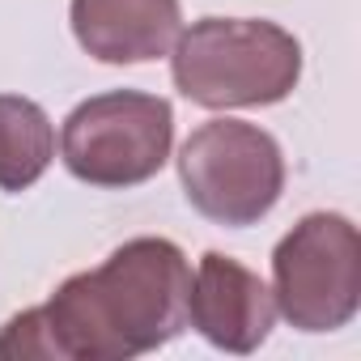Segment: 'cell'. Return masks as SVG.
<instances>
[{
  "label": "cell",
  "mask_w": 361,
  "mask_h": 361,
  "mask_svg": "<svg viewBox=\"0 0 361 361\" xmlns=\"http://www.w3.org/2000/svg\"><path fill=\"white\" fill-rule=\"evenodd\" d=\"M174 90L204 111L272 106L302 81V43L264 18H200L170 47Z\"/></svg>",
  "instance_id": "cell-2"
},
{
  "label": "cell",
  "mask_w": 361,
  "mask_h": 361,
  "mask_svg": "<svg viewBox=\"0 0 361 361\" xmlns=\"http://www.w3.org/2000/svg\"><path fill=\"white\" fill-rule=\"evenodd\" d=\"M73 35L102 64L161 60L178 39V0H73Z\"/></svg>",
  "instance_id": "cell-7"
},
{
  "label": "cell",
  "mask_w": 361,
  "mask_h": 361,
  "mask_svg": "<svg viewBox=\"0 0 361 361\" xmlns=\"http://www.w3.org/2000/svg\"><path fill=\"white\" fill-rule=\"evenodd\" d=\"M174 111L157 94L111 90L77 102L60 128V157L90 188H136L170 161Z\"/></svg>",
  "instance_id": "cell-4"
},
{
  "label": "cell",
  "mask_w": 361,
  "mask_h": 361,
  "mask_svg": "<svg viewBox=\"0 0 361 361\" xmlns=\"http://www.w3.org/2000/svg\"><path fill=\"white\" fill-rule=\"evenodd\" d=\"M0 357H56L47 323H43V306L22 310L18 319L5 323V331H0Z\"/></svg>",
  "instance_id": "cell-9"
},
{
  "label": "cell",
  "mask_w": 361,
  "mask_h": 361,
  "mask_svg": "<svg viewBox=\"0 0 361 361\" xmlns=\"http://www.w3.org/2000/svg\"><path fill=\"white\" fill-rule=\"evenodd\" d=\"M56 157V128L35 98L0 94V192H26Z\"/></svg>",
  "instance_id": "cell-8"
},
{
  "label": "cell",
  "mask_w": 361,
  "mask_h": 361,
  "mask_svg": "<svg viewBox=\"0 0 361 361\" xmlns=\"http://www.w3.org/2000/svg\"><path fill=\"white\" fill-rule=\"evenodd\" d=\"M188 255L170 238H132L68 276L47 298L43 323L64 361H132L188 327Z\"/></svg>",
  "instance_id": "cell-1"
},
{
  "label": "cell",
  "mask_w": 361,
  "mask_h": 361,
  "mask_svg": "<svg viewBox=\"0 0 361 361\" xmlns=\"http://www.w3.org/2000/svg\"><path fill=\"white\" fill-rule=\"evenodd\" d=\"M188 323L221 353H255L276 323V298L259 272L209 251L188 289Z\"/></svg>",
  "instance_id": "cell-6"
},
{
  "label": "cell",
  "mask_w": 361,
  "mask_h": 361,
  "mask_svg": "<svg viewBox=\"0 0 361 361\" xmlns=\"http://www.w3.org/2000/svg\"><path fill=\"white\" fill-rule=\"evenodd\" d=\"M178 178L192 209L217 226L264 221L285 192V157L272 132L243 119H209L178 149Z\"/></svg>",
  "instance_id": "cell-3"
},
{
  "label": "cell",
  "mask_w": 361,
  "mask_h": 361,
  "mask_svg": "<svg viewBox=\"0 0 361 361\" xmlns=\"http://www.w3.org/2000/svg\"><path fill=\"white\" fill-rule=\"evenodd\" d=\"M272 298L298 331H340L361 306V234L344 213H306L272 251Z\"/></svg>",
  "instance_id": "cell-5"
}]
</instances>
